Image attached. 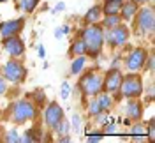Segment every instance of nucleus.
<instances>
[{
    "label": "nucleus",
    "instance_id": "nucleus-12",
    "mask_svg": "<svg viewBox=\"0 0 155 143\" xmlns=\"http://www.w3.org/2000/svg\"><path fill=\"white\" fill-rule=\"evenodd\" d=\"M25 27V19H9V21H2L0 23V36L2 37H9V36H19L21 30Z\"/></svg>",
    "mask_w": 155,
    "mask_h": 143
},
{
    "label": "nucleus",
    "instance_id": "nucleus-1",
    "mask_svg": "<svg viewBox=\"0 0 155 143\" xmlns=\"http://www.w3.org/2000/svg\"><path fill=\"white\" fill-rule=\"evenodd\" d=\"M78 37H81L87 44V55L90 58H97L104 46V29L99 23H92L79 30Z\"/></svg>",
    "mask_w": 155,
    "mask_h": 143
},
{
    "label": "nucleus",
    "instance_id": "nucleus-4",
    "mask_svg": "<svg viewBox=\"0 0 155 143\" xmlns=\"http://www.w3.org/2000/svg\"><path fill=\"white\" fill-rule=\"evenodd\" d=\"M120 97L125 99H139L143 94V80L139 74L130 73L125 78H122V85H120Z\"/></svg>",
    "mask_w": 155,
    "mask_h": 143
},
{
    "label": "nucleus",
    "instance_id": "nucleus-13",
    "mask_svg": "<svg viewBox=\"0 0 155 143\" xmlns=\"http://www.w3.org/2000/svg\"><path fill=\"white\" fill-rule=\"evenodd\" d=\"M137 4H136L134 0H124V4H122V7H120V18L122 21H130V19L136 16V12H137Z\"/></svg>",
    "mask_w": 155,
    "mask_h": 143
},
{
    "label": "nucleus",
    "instance_id": "nucleus-18",
    "mask_svg": "<svg viewBox=\"0 0 155 143\" xmlns=\"http://www.w3.org/2000/svg\"><path fill=\"white\" fill-rule=\"evenodd\" d=\"M101 16H102L101 5H94V7H90V9H88V12L85 14V23H87V25L99 23V21H101Z\"/></svg>",
    "mask_w": 155,
    "mask_h": 143
},
{
    "label": "nucleus",
    "instance_id": "nucleus-5",
    "mask_svg": "<svg viewBox=\"0 0 155 143\" xmlns=\"http://www.w3.org/2000/svg\"><path fill=\"white\" fill-rule=\"evenodd\" d=\"M129 36H130V32L122 21L120 25H116L113 29L104 30V43H107L111 48H122L129 43Z\"/></svg>",
    "mask_w": 155,
    "mask_h": 143
},
{
    "label": "nucleus",
    "instance_id": "nucleus-33",
    "mask_svg": "<svg viewBox=\"0 0 155 143\" xmlns=\"http://www.w3.org/2000/svg\"><path fill=\"white\" fill-rule=\"evenodd\" d=\"M7 92V83L4 78H0V94H5Z\"/></svg>",
    "mask_w": 155,
    "mask_h": 143
},
{
    "label": "nucleus",
    "instance_id": "nucleus-10",
    "mask_svg": "<svg viewBox=\"0 0 155 143\" xmlns=\"http://www.w3.org/2000/svg\"><path fill=\"white\" fill-rule=\"evenodd\" d=\"M4 49L7 51V55L11 58H19L23 57L25 53V43L21 41L19 36H9V37H4Z\"/></svg>",
    "mask_w": 155,
    "mask_h": 143
},
{
    "label": "nucleus",
    "instance_id": "nucleus-3",
    "mask_svg": "<svg viewBox=\"0 0 155 143\" xmlns=\"http://www.w3.org/2000/svg\"><path fill=\"white\" fill-rule=\"evenodd\" d=\"M102 81H104V76L99 71H95V69H90V71H87V74L81 76L79 88H81L83 95L95 97L99 92H102Z\"/></svg>",
    "mask_w": 155,
    "mask_h": 143
},
{
    "label": "nucleus",
    "instance_id": "nucleus-28",
    "mask_svg": "<svg viewBox=\"0 0 155 143\" xmlns=\"http://www.w3.org/2000/svg\"><path fill=\"white\" fill-rule=\"evenodd\" d=\"M79 125H81V118H79V115H72V131L74 133H79Z\"/></svg>",
    "mask_w": 155,
    "mask_h": 143
},
{
    "label": "nucleus",
    "instance_id": "nucleus-30",
    "mask_svg": "<svg viewBox=\"0 0 155 143\" xmlns=\"http://www.w3.org/2000/svg\"><path fill=\"white\" fill-rule=\"evenodd\" d=\"M148 138H150V141L155 140V124H153V120L148 124Z\"/></svg>",
    "mask_w": 155,
    "mask_h": 143
},
{
    "label": "nucleus",
    "instance_id": "nucleus-19",
    "mask_svg": "<svg viewBox=\"0 0 155 143\" xmlns=\"http://www.w3.org/2000/svg\"><path fill=\"white\" fill-rule=\"evenodd\" d=\"M85 66H87V58H85V55H81V57H74L69 73H71V74H79V73L85 69Z\"/></svg>",
    "mask_w": 155,
    "mask_h": 143
},
{
    "label": "nucleus",
    "instance_id": "nucleus-24",
    "mask_svg": "<svg viewBox=\"0 0 155 143\" xmlns=\"http://www.w3.org/2000/svg\"><path fill=\"white\" fill-rule=\"evenodd\" d=\"M4 141H7V143H19L18 131H16V129H11V131H7L5 138H4Z\"/></svg>",
    "mask_w": 155,
    "mask_h": 143
},
{
    "label": "nucleus",
    "instance_id": "nucleus-35",
    "mask_svg": "<svg viewBox=\"0 0 155 143\" xmlns=\"http://www.w3.org/2000/svg\"><path fill=\"white\" fill-rule=\"evenodd\" d=\"M58 141L60 143H69L71 138H69V134H64V136H58Z\"/></svg>",
    "mask_w": 155,
    "mask_h": 143
},
{
    "label": "nucleus",
    "instance_id": "nucleus-32",
    "mask_svg": "<svg viewBox=\"0 0 155 143\" xmlns=\"http://www.w3.org/2000/svg\"><path fill=\"white\" fill-rule=\"evenodd\" d=\"M64 9H65V4H64V2H58L57 5L51 9V12H53V14H57L58 11H64Z\"/></svg>",
    "mask_w": 155,
    "mask_h": 143
},
{
    "label": "nucleus",
    "instance_id": "nucleus-25",
    "mask_svg": "<svg viewBox=\"0 0 155 143\" xmlns=\"http://www.w3.org/2000/svg\"><path fill=\"white\" fill-rule=\"evenodd\" d=\"M32 97H34L35 103H39V106H42L44 104V101H46V94H44L42 90H35V92L32 94Z\"/></svg>",
    "mask_w": 155,
    "mask_h": 143
},
{
    "label": "nucleus",
    "instance_id": "nucleus-14",
    "mask_svg": "<svg viewBox=\"0 0 155 143\" xmlns=\"http://www.w3.org/2000/svg\"><path fill=\"white\" fill-rule=\"evenodd\" d=\"M127 115L132 120H139L143 117V104L137 99H129V103H127Z\"/></svg>",
    "mask_w": 155,
    "mask_h": 143
},
{
    "label": "nucleus",
    "instance_id": "nucleus-40",
    "mask_svg": "<svg viewBox=\"0 0 155 143\" xmlns=\"http://www.w3.org/2000/svg\"><path fill=\"white\" fill-rule=\"evenodd\" d=\"M104 2H107V0H104Z\"/></svg>",
    "mask_w": 155,
    "mask_h": 143
},
{
    "label": "nucleus",
    "instance_id": "nucleus-31",
    "mask_svg": "<svg viewBox=\"0 0 155 143\" xmlns=\"http://www.w3.org/2000/svg\"><path fill=\"white\" fill-rule=\"evenodd\" d=\"M107 127L104 129V134H116V125L113 122H107Z\"/></svg>",
    "mask_w": 155,
    "mask_h": 143
},
{
    "label": "nucleus",
    "instance_id": "nucleus-29",
    "mask_svg": "<svg viewBox=\"0 0 155 143\" xmlns=\"http://www.w3.org/2000/svg\"><path fill=\"white\" fill-rule=\"evenodd\" d=\"M101 138H102V133H94V134H90L88 133V143H99L101 141Z\"/></svg>",
    "mask_w": 155,
    "mask_h": 143
},
{
    "label": "nucleus",
    "instance_id": "nucleus-6",
    "mask_svg": "<svg viewBox=\"0 0 155 143\" xmlns=\"http://www.w3.org/2000/svg\"><path fill=\"white\" fill-rule=\"evenodd\" d=\"M153 29H155L153 9L152 7L137 9V12H136V30H137V34L139 36L153 34Z\"/></svg>",
    "mask_w": 155,
    "mask_h": 143
},
{
    "label": "nucleus",
    "instance_id": "nucleus-36",
    "mask_svg": "<svg viewBox=\"0 0 155 143\" xmlns=\"http://www.w3.org/2000/svg\"><path fill=\"white\" fill-rule=\"evenodd\" d=\"M62 36H64V32H62V29H57V30H55V37H57V39H60Z\"/></svg>",
    "mask_w": 155,
    "mask_h": 143
},
{
    "label": "nucleus",
    "instance_id": "nucleus-17",
    "mask_svg": "<svg viewBox=\"0 0 155 143\" xmlns=\"http://www.w3.org/2000/svg\"><path fill=\"white\" fill-rule=\"evenodd\" d=\"M122 4H124V0H107V2H104V5L101 7V11H102L104 16L118 14V12H120V7H122Z\"/></svg>",
    "mask_w": 155,
    "mask_h": 143
},
{
    "label": "nucleus",
    "instance_id": "nucleus-11",
    "mask_svg": "<svg viewBox=\"0 0 155 143\" xmlns=\"http://www.w3.org/2000/svg\"><path fill=\"white\" fill-rule=\"evenodd\" d=\"M62 118H64V110L58 106L57 101H51L46 106V110H44V122H46V125H48L49 129H53Z\"/></svg>",
    "mask_w": 155,
    "mask_h": 143
},
{
    "label": "nucleus",
    "instance_id": "nucleus-7",
    "mask_svg": "<svg viewBox=\"0 0 155 143\" xmlns=\"http://www.w3.org/2000/svg\"><path fill=\"white\" fill-rule=\"evenodd\" d=\"M2 73H4V78H5V80H9V81L16 83V85H21V83L27 80V69H25V66H23L21 62H18L16 58L7 60V62L4 64Z\"/></svg>",
    "mask_w": 155,
    "mask_h": 143
},
{
    "label": "nucleus",
    "instance_id": "nucleus-21",
    "mask_svg": "<svg viewBox=\"0 0 155 143\" xmlns=\"http://www.w3.org/2000/svg\"><path fill=\"white\" fill-rule=\"evenodd\" d=\"M53 131H55L58 136H64V134H69V133H71V125H69L67 120H64V118H62V120H60V122H58L55 127H53Z\"/></svg>",
    "mask_w": 155,
    "mask_h": 143
},
{
    "label": "nucleus",
    "instance_id": "nucleus-8",
    "mask_svg": "<svg viewBox=\"0 0 155 143\" xmlns=\"http://www.w3.org/2000/svg\"><path fill=\"white\" fill-rule=\"evenodd\" d=\"M122 71H120V67H111L109 71L106 73V76H104V81H102V90L104 92H109L111 95H116L115 99H122L120 97V85H122Z\"/></svg>",
    "mask_w": 155,
    "mask_h": 143
},
{
    "label": "nucleus",
    "instance_id": "nucleus-34",
    "mask_svg": "<svg viewBox=\"0 0 155 143\" xmlns=\"http://www.w3.org/2000/svg\"><path fill=\"white\" fill-rule=\"evenodd\" d=\"M37 51H39V57H41V58H46V49H44V46H41V44H39Z\"/></svg>",
    "mask_w": 155,
    "mask_h": 143
},
{
    "label": "nucleus",
    "instance_id": "nucleus-16",
    "mask_svg": "<svg viewBox=\"0 0 155 143\" xmlns=\"http://www.w3.org/2000/svg\"><path fill=\"white\" fill-rule=\"evenodd\" d=\"M69 55L71 57H81V55H87V44L81 37H78L72 41V44L69 48Z\"/></svg>",
    "mask_w": 155,
    "mask_h": 143
},
{
    "label": "nucleus",
    "instance_id": "nucleus-20",
    "mask_svg": "<svg viewBox=\"0 0 155 143\" xmlns=\"http://www.w3.org/2000/svg\"><path fill=\"white\" fill-rule=\"evenodd\" d=\"M120 23H122L120 14H109V16H104L101 25H102L104 30H109V29H113V27H116V25H120Z\"/></svg>",
    "mask_w": 155,
    "mask_h": 143
},
{
    "label": "nucleus",
    "instance_id": "nucleus-2",
    "mask_svg": "<svg viewBox=\"0 0 155 143\" xmlns=\"http://www.w3.org/2000/svg\"><path fill=\"white\" fill-rule=\"evenodd\" d=\"M35 117H37V108L34 104V101L19 99L11 106V120L14 124H25Z\"/></svg>",
    "mask_w": 155,
    "mask_h": 143
},
{
    "label": "nucleus",
    "instance_id": "nucleus-26",
    "mask_svg": "<svg viewBox=\"0 0 155 143\" xmlns=\"http://www.w3.org/2000/svg\"><path fill=\"white\" fill-rule=\"evenodd\" d=\"M130 134L132 136H145V127H143V124H136L134 127H132V131H130Z\"/></svg>",
    "mask_w": 155,
    "mask_h": 143
},
{
    "label": "nucleus",
    "instance_id": "nucleus-27",
    "mask_svg": "<svg viewBox=\"0 0 155 143\" xmlns=\"http://www.w3.org/2000/svg\"><path fill=\"white\" fill-rule=\"evenodd\" d=\"M69 94H71V85H69V81H64V83H62V94H60V97L67 101Z\"/></svg>",
    "mask_w": 155,
    "mask_h": 143
},
{
    "label": "nucleus",
    "instance_id": "nucleus-9",
    "mask_svg": "<svg viewBox=\"0 0 155 143\" xmlns=\"http://www.w3.org/2000/svg\"><path fill=\"white\" fill-rule=\"evenodd\" d=\"M146 57H148V51H146L145 48H134L125 57V67L129 69V73L141 71L146 62Z\"/></svg>",
    "mask_w": 155,
    "mask_h": 143
},
{
    "label": "nucleus",
    "instance_id": "nucleus-38",
    "mask_svg": "<svg viewBox=\"0 0 155 143\" xmlns=\"http://www.w3.org/2000/svg\"><path fill=\"white\" fill-rule=\"evenodd\" d=\"M134 2L139 5V4H146V2H152V0H134Z\"/></svg>",
    "mask_w": 155,
    "mask_h": 143
},
{
    "label": "nucleus",
    "instance_id": "nucleus-39",
    "mask_svg": "<svg viewBox=\"0 0 155 143\" xmlns=\"http://www.w3.org/2000/svg\"><path fill=\"white\" fill-rule=\"evenodd\" d=\"M2 2H7V0H0V4H2Z\"/></svg>",
    "mask_w": 155,
    "mask_h": 143
},
{
    "label": "nucleus",
    "instance_id": "nucleus-22",
    "mask_svg": "<svg viewBox=\"0 0 155 143\" xmlns=\"http://www.w3.org/2000/svg\"><path fill=\"white\" fill-rule=\"evenodd\" d=\"M39 0H21L19 2V7L25 11V12H34L35 7H37Z\"/></svg>",
    "mask_w": 155,
    "mask_h": 143
},
{
    "label": "nucleus",
    "instance_id": "nucleus-37",
    "mask_svg": "<svg viewBox=\"0 0 155 143\" xmlns=\"http://www.w3.org/2000/svg\"><path fill=\"white\" fill-rule=\"evenodd\" d=\"M62 32H64V34H69V32H71V27H69V25H64V27H62Z\"/></svg>",
    "mask_w": 155,
    "mask_h": 143
},
{
    "label": "nucleus",
    "instance_id": "nucleus-23",
    "mask_svg": "<svg viewBox=\"0 0 155 143\" xmlns=\"http://www.w3.org/2000/svg\"><path fill=\"white\" fill-rule=\"evenodd\" d=\"M88 113L92 115V117H97V115L102 113V110H101V106L97 103V99H92V101L88 103Z\"/></svg>",
    "mask_w": 155,
    "mask_h": 143
},
{
    "label": "nucleus",
    "instance_id": "nucleus-15",
    "mask_svg": "<svg viewBox=\"0 0 155 143\" xmlns=\"http://www.w3.org/2000/svg\"><path fill=\"white\" fill-rule=\"evenodd\" d=\"M97 103H99V106H101V110H102V113H107L109 110H111V106H113V95L109 94V92H99V94L95 95Z\"/></svg>",
    "mask_w": 155,
    "mask_h": 143
}]
</instances>
